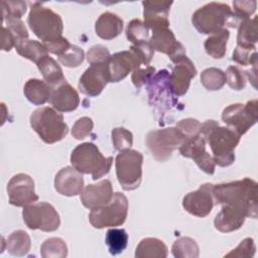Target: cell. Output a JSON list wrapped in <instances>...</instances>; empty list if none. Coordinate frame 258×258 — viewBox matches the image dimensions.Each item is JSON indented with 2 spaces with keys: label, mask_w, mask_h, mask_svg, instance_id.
<instances>
[{
  "label": "cell",
  "mask_w": 258,
  "mask_h": 258,
  "mask_svg": "<svg viewBox=\"0 0 258 258\" xmlns=\"http://www.w3.org/2000/svg\"><path fill=\"white\" fill-rule=\"evenodd\" d=\"M197 73L194 62L186 55L174 62V67L169 74V83L175 97L183 96L187 92L190 81L197 76Z\"/></svg>",
  "instance_id": "cell-19"
},
{
  "label": "cell",
  "mask_w": 258,
  "mask_h": 258,
  "mask_svg": "<svg viewBox=\"0 0 258 258\" xmlns=\"http://www.w3.org/2000/svg\"><path fill=\"white\" fill-rule=\"evenodd\" d=\"M201 135L210 145L216 164L226 167L235 161V148L241 138L235 131L220 126L215 120H207L202 124Z\"/></svg>",
  "instance_id": "cell-2"
},
{
  "label": "cell",
  "mask_w": 258,
  "mask_h": 258,
  "mask_svg": "<svg viewBox=\"0 0 258 258\" xmlns=\"http://www.w3.org/2000/svg\"><path fill=\"white\" fill-rule=\"evenodd\" d=\"M256 251V246L252 238H246L241 243L233 249L231 252L225 255V257H238V258H251L254 256Z\"/></svg>",
  "instance_id": "cell-43"
},
{
  "label": "cell",
  "mask_w": 258,
  "mask_h": 258,
  "mask_svg": "<svg viewBox=\"0 0 258 258\" xmlns=\"http://www.w3.org/2000/svg\"><path fill=\"white\" fill-rule=\"evenodd\" d=\"M52 88L45 82L38 79H29L23 88L26 99L33 105H43L49 101Z\"/></svg>",
  "instance_id": "cell-26"
},
{
  "label": "cell",
  "mask_w": 258,
  "mask_h": 258,
  "mask_svg": "<svg viewBox=\"0 0 258 258\" xmlns=\"http://www.w3.org/2000/svg\"><path fill=\"white\" fill-rule=\"evenodd\" d=\"M257 37V24L256 17L243 20L238 26L237 34V46L244 48L256 49Z\"/></svg>",
  "instance_id": "cell-31"
},
{
  "label": "cell",
  "mask_w": 258,
  "mask_h": 258,
  "mask_svg": "<svg viewBox=\"0 0 258 258\" xmlns=\"http://www.w3.org/2000/svg\"><path fill=\"white\" fill-rule=\"evenodd\" d=\"M49 103L58 112H71L78 108L80 97L77 90L66 81L52 89Z\"/></svg>",
  "instance_id": "cell-24"
},
{
  "label": "cell",
  "mask_w": 258,
  "mask_h": 258,
  "mask_svg": "<svg viewBox=\"0 0 258 258\" xmlns=\"http://www.w3.org/2000/svg\"><path fill=\"white\" fill-rule=\"evenodd\" d=\"M42 44L44 45V47L46 48V50L48 52L56 54L57 56L63 54L70 48V46L72 45L70 43V41L66 37H63V36H61L58 39L52 40V41L43 42Z\"/></svg>",
  "instance_id": "cell-51"
},
{
  "label": "cell",
  "mask_w": 258,
  "mask_h": 258,
  "mask_svg": "<svg viewBox=\"0 0 258 258\" xmlns=\"http://www.w3.org/2000/svg\"><path fill=\"white\" fill-rule=\"evenodd\" d=\"M166 245L157 238H144L136 247V258H165L167 257Z\"/></svg>",
  "instance_id": "cell-28"
},
{
  "label": "cell",
  "mask_w": 258,
  "mask_h": 258,
  "mask_svg": "<svg viewBox=\"0 0 258 258\" xmlns=\"http://www.w3.org/2000/svg\"><path fill=\"white\" fill-rule=\"evenodd\" d=\"M123 30V20L115 13H102L95 23L96 34L105 40H111L117 37Z\"/></svg>",
  "instance_id": "cell-25"
},
{
  "label": "cell",
  "mask_w": 258,
  "mask_h": 258,
  "mask_svg": "<svg viewBox=\"0 0 258 258\" xmlns=\"http://www.w3.org/2000/svg\"><path fill=\"white\" fill-rule=\"evenodd\" d=\"M112 142L115 149L122 151L125 149H129L133 144V135L132 133L123 128L117 127L112 130Z\"/></svg>",
  "instance_id": "cell-41"
},
{
  "label": "cell",
  "mask_w": 258,
  "mask_h": 258,
  "mask_svg": "<svg viewBox=\"0 0 258 258\" xmlns=\"http://www.w3.org/2000/svg\"><path fill=\"white\" fill-rule=\"evenodd\" d=\"M257 194L258 184L249 177L214 184L213 187L215 205H231L241 208L252 219L257 218Z\"/></svg>",
  "instance_id": "cell-1"
},
{
  "label": "cell",
  "mask_w": 258,
  "mask_h": 258,
  "mask_svg": "<svg viewBox=\"0 0 258 258\" xmlns=\"http://www.w3.org/2000/svg\"><path fill=\"white\" fill-rule=\"evenodd\" d=\"M229 36L230 32L227 28H223L215 33H212L204 43L206 52L213 58H223L226 54Z\"/></svg>",
  "instance_id": "cell-29"
},
{
  "label": "cell",
  "mask_w": 258,
  "mask_h": 258,
  "mask_svg": "<svg viewBox=\"0 0 258 258\" xmlns=\"http://www.w3.org/2000/svg\"><path fill=\"white\" fill-rule=\"evenodd\" d=\"M94 127L93 120L90 117H82L76 121L72 128V135L78 140L86 138Z\"/></svg>",
  "instance_id": "cell-45"
},
{
  "label": "cell",
  "mask_w": 258,
  "mask_h": 258,
  "mask_svg": "<svg viewBox=\"0 0 258 258\" xmlns=\"http://www.w3.org/2000/svg\"><path fill=\"white\" fill-rule=\"evenodd\" d=\"M183 140V134L176 127H168L148 132L145 142L153 158L164 162L171 157L176 148H179Z\"/></svg>",
  "instance_id": "cell-9"
},
{
  "label": "cell",
  "mask_w": 258,
  "mask_h": 258,
  "mask_svg": "<svg viewBox=\"0 0 258 258\" xmlns=\"http://www.w3.org/2000/svg\"><path fill=\"white\" fill-rule=\"evenodd\" d=\"M176 128L183 134L184 138H189L201 134L202 123L197 119L186 118L178 121L176 123Z\"/></svg>",
  "instance_id": "cell-44"
},
{
  "label": "cell",
  "mask_w": 258,
  "mask_h": 258,
  "mask_svg": "<svg viewBox=\"0 0 258 258\" xmlns=\"http://www.w3.org/2000/svg\"><path fill=\"white\" fill-rule=\"evenodd\" d=\"M201 83L208 91H218L226 84V75L218 68H208L201 74Z\"/></svg>",
  "instance_id": "cell-34"
},
{
  "label": "cell",
  "mask_w": 258,
  "mask_h": 258,
  "mask_svg": "<svg viewBox=\"0 0 258 258\" xmlns=\"http://www.w3.org/2000/svg\"><path fill=\"white\" fill-rule=\"evenodd\" d=\"M26 12V3L24 1H2V22L7 19H21Z\"/></svg>",
  "instance_id": "cell-39"
},
{
  "label": "cell",
  "mask_w": 258,
  "mask_h": 258,
  "mask_svg": "<svg viewBox=\"0 0 258 258\" xmlns=\"http://www.w3.org/2000/svg\"><path fill=\"white\" fill-rule=\"evenodd\" d=\"M232 59L241 66L253 67L257 64V51L256 49L236 46L233 51Z\"/></svg>",
  "instance_id": "cell-42"
},
{
  "label": "cell",
  "mask_w": 258,
  "mask_h": 258,
  "mask_svg": "<svg viewBox=\"0 0 258 258\" xmlns=\"http://www.w3.org/2000/svg\"><path fill=\"white\" fill-rule=\"evenodd\" d=\"M234 6V13L243 21L245 19L250 18V15H252L257 6L256 1H233Z\"/></svg>",
  "instance_id": "cell-50"
},
{
  "label": "cell",
  "mask_w": 258,
  "mask_h": 258,
  "mask_svg": "<svg viewBox=\"0 0 258 258\" xmlns=\"http://www.w3.org/2000/svg\"><path fill=\"white\" fill-rule=\"evenodd\" d=\"M172 1H143L144 24L149 29L169 27V10Z\"/></svg>",
  "instance_id": "cell-22"
},
{
  "label": "cell",
  "mask_w": 258,
  "mask_h": 258,
  "mask_svg": "<svg viewBox=\"0 0 258 258\" xmlns=\"http://www.w3.org/2000/svg\"><path fill=\"white\" fill-rule=\"evenodd\" d=\"M113 186L109 179H103L97 183L88 184L81 192V202L90 210L107 205L113 198Z\"/></svg>",
  "instance_id": "cell-20"
},
{
  "label": "cell",
  "mask_w": 258,
  "mask_h": 258,
  "mask_svg": "<svg viewBox=\"0 0 258 258\" xmlns=\"http://www.w3.org/2000/svg\"><path fill=\"white\" fill-rule=\"evenodd\" d=\"M149 43L154 50L168 55L172 62H176L185 54L184 46L177 41L175 35L168 27H160L152 29V35Z\"/></svg>",
  "instance_id": "cell-17"
},
{
  "label": "cell",
  "mask_w": 258,
  "mask_h": 258,
  "mask_svg": "<svg viewBox=\"0 0 258 258\" xmlns=\"http://www.w3.org/2000/svg\"><path fill=\"white\" fill-rule=\"evenodd\" d=\"M38 70L40 71L44 81L53 89L66 82V78L62 74V70L59 64L49 55L42 57L36 63Z\"/></svg>",
  "instance_id": "cell-27"
},
{
  "label": "cell",
  "mask_w": 258,
  "mask_h": 258,
  "mask_svg": "<svg viewBox=\"0 0 258 258\" xmlns=\"http://www.w3.org/2000/svg\"><path fill=\"white\" fill-rule=\"evenodd\" d=\"M2 37H3V42H2L3 50L9 51L12 47L15 46V39L5 26H2Z\"/></svg>",
  "instance_id": "cell-52"
},
{
  "label": "cell",
  "mask_w": 258,
  "mask_h": 258,
  "mask_svg": "<svg viewBox=\"0 0 258 258\" xmlns=\"http://www.w3.org/2000/svg\"><path fill=\"white\" fill-rule=\"evenodd\" d=\"M130 48L136 53L142 66H145V67H147L150 63L155 51L151 46V44L149 43V41L133 44L130 46Z\"/></svg>",
  "instance_id": "cell-49"
},
{
  "label": "cell",
  "mask_w": 258,
  "mask_h": 258,
  "mask_svg": "<svg viewBox=\"0 0 258 258\" xmlns=\"http://www.w3.org/2000/svg\"><path fill=\"white\" fill-rule=\"evenodd\" d=\"M15 49L19 55L37 63L42 57L48 55V51L39 41L32 39H20L15 43Z\"/></svg>",
  "instance_id": "cell-30"
},
{
  "label": "cell",
  "mask_w": 258,
  "mask_h": 258,
  "mask_svg": "<svg viewBox=\"0 0 258 258\" xmlns=\"http://www.w3.org/2000/svg\"><path fill=\"white\" fill-rule=\"evenodd\" d=\"M147 92L149 104L154 107L158 115L159 124L165 113H170L172 108L177 105L178 101L175 99L169 83V73L166 70H160L147 83Z\"/></svg>",
  "instance_id": "cell-8"
},
{
  "label": "cell",
  "mask_w": 258,
  "mask_h": 258,
  "mask_svg": "<svg viewBox=\"0 0 258 258\" xmlns=\"http://www.w3.org/2000/svg\"><path fill=\"white\" fill-rule=\"evenodd\" d=\"M5 243L6 250L13 256H24L29 252L31 247L29 235L22 230L12 232Z\"/></svg>",
  "instance_id": "cell-32"
},
{
  "label": "cell",
  "mask_w": 258,
  "mask_h": 258,
  "mask_svg": "<svg viewBox=\"0 0 258 258\" xmlns=\"http://www.w3.org/2000/svg\"><path fill=\"white\" fill-rule=\"evenodd\" d=\"M30 126L40 139L47 144L62 140L69 132L63 116L50 107H41L34 110L30 115Z\"/></svg>",
  "instance_id": "cell-6"
},
{
  "label": "cell",
  "mask_w": 258,
  "mask_h": 258,
  "mask_svg": "<svg viewBox=\"0 0 258 258\" xmlns=\"http://www.w3.org/2000/svg\"><path fill=\"white\" fill-rule=\"evenodd\" d=\"M206 143L205 138L200 134L194 137L184 138L178 150L182 156L191 158L204 172L213 174L215 172L216 163L212 155L207 152Z\"/></svg>",
  "instance_id": "cell-14"
},
{
  "label": "cell",
  "mask_w": 258,
  "mask_h": 258,
  "mask_svg": "<svg viewBox=\"0 0 258 258\" xmlns=\"http://www.w3.org/2000/svg\"><path fill=\"white\" fill-rule=\"evenodd\" d=\"M213 183H204L197 190L190 191L182 199L183 209L192 216L207 217L215 205L213 197Z\"/></svg>",
  "instance_id": "cell-15"
},
{
  "label": "cell",
  "mask_w": 258,
  "mask_h": 258,
  "mask_svg": "<svg viewBox=\"0 0 258 258\" xmlns=\"http://www.w3.org/2000/svg\"><path fill=\"white\" fill-rule=\"evenodd\" d=\"M84 50L78 45L72 44L63 54L58 56V61L67 68H77L84 61Z\"/></svg>",
  "instance_id": "cell-38"
},
{
  "label": "cell",
  "mask_w": 258,
  "mask_h": 258,
  "mask_svg": "<svg viewBox=\"0 0 258 258\" xmlns=\"http://www.w3.org/2000/svg\"><path fill=\"white\" fill-rule=\"evenodd\" d=\"M40 254L43 258H64L68 248L60 238H48L40 246Z\"/></svg>",
  "instance_id": "cell-36"
},
{
  "label": "cell",
  "mask_w": 258,
  "mask_h": 258,
  "mask_svg": "<svg viewBox=\"0 0 258 258\" xmlns=\"http://www.w3.org/2000/svg\"><path fill=\"white\" fill-rule=\"evenodd\" d=\"M247 217V212L241 208L231 205H222L220 213L215 217L214 226L222 233L234 232L243 226Z\"/></svg>",
  "instance_id": "cell-23"
},
{
  "label": "cell",
  "mask_w": 258,
  "mask_h": 258,
  "mask_svg": "<svg viewBox=\"0 0 258 258\" xmlns=\"http://www.w3.org/2000/svg\"><path fill=\"white\" fill-rule=\"evenodd\" d=\"M109 82L110 76L106 61L91 64L80 78L78 87L81 93L89 97H96L101 94Z\"/></svg>",
  "instance_id": "cell-16"
},
{
  "label": "cell",
  "mask_w": 258,
  "mask_h": 258,
  "mask_svg": "<svg viewBox=\"0 0 258 258\" xmlns=\"http://www.w3.org/2000/svg\"><path fill=\"white\" fill-rule=\"evenodd\" d=\"M9 204L15 207H26L38 201L35 194L33 179L25 173H17L7 184Z\"/></svg>",
  "instance_id": "cell-13"
},
{
  "label": "cell",
  "mask_w": 258,
  "mask_h": 258,
  "mask_svg": "<svg viewBox=\"0 0 258 258\" xmlns=\"http://www.w3.org/2000/svg\"><path fill=\"white\" fill-rule=\"evenodd\" d=\"M54 188L66 197L78 196L84 189V177L73 166H66L55 174Z\"/></svg>",
  "instance_id": "cell-21"
},
{
  "label": "cell",
  "mask_w": 258,
  "mask_h": 258,
  "mask_svg": "<svg viewBox=\"0 0 258 258\" xmlns=\"http://www.w3.org/2000/svg\"><path fill=\"white\" fill-rule=\"evenodd\" d=\"M22 217L24 224L30 230L53 232L60 225L58 213L50 204L45 202H38L24 207Z\"/></svg>",
  "instance_id": "cell-11"
},
{
  "label": "cell",
  "mask_w": 258,
  "mask_h": 258,
  "mask_svg": "<svg viewBox=\"0 0 258 258\" xmlns=\"http://www.w3.org/2000/svg\"><path fill=\"white\" fill-rule=\"evenodd\" d=\"M171 252L176 258H197L199 257V246L194 239L181 237L173 243Z\"/></svg>",
  "instance_id": "cell-35"
},
{
  "label": "cell",
  "mask_w": 258,
  "mask_h": 258,
  "mask_svg": "<svg viewBox=\"0 0 258 258\" xmlns=\"http://www.w3.org/2000/svg\"><path fill=\"white\" fill-rule=\"evenodd\" d=\"M106 245L111 255H118L122 253L128 244V234L124 229H109L105 237Z\"/></svg>",
  "instance_id": "cell-33"
},
{
  "label": "cell",
  "mask_w": 258,
  "mask_h": 258,
  "mask_svg": "<svg viewBox=\"0 0 258 258\" xmlns=\"http://www.w3.org/2000/svg\"><path fill=\"white\" fill-rule=\"evenodd\" d=\"M107 64L111 83L122 81L129 75V73L142 66L138 56L131 48L112 54L108 59Z\"/></svg>",
  "instance_id": "cell-18"
},
{
  "label": "cell",
  "mask_w": 258,
  "mask_h": 258,
  "mask_svg": "<svg viewBox=\"0 0 258 258\" xmlns=\"http://www.w3.org/2000/svg\"><path fill=\"white\" fill-rule=\"evenodd\" d=\"M74 168L84 174H91L97 180L107 174L112 166L113 157H105L94 143L85 142L78 145L71 154Z\"/></svg>",
  "instance_id": "cell-4"
},
{
  "label": "cell",
  "mask_w": 258,
  "mask_h": 258,
  "mask_svg": "<svg viewBox=\"0 0 258 258\" xmlns=\"http://www.w3.org/2000/svg\"><path fill=\"white\" fill-rule=\"evenodd\" d=\"M128 214V200L121 192H115L112 200L105 206L91 210L89 221L96 229L121 226Z\"/></svg>",
  "instance_id": "cell-10"
},
{
  "label": "cell",
  "mask_w": 258,
  "mask_h": 258,
  "mask_svg": "<svg viewBox=\"0 0 258 258\" xmlns=\"http://www.w3.org/2000/svg\"><path fill=\"white\" fill-rule=\"evenodd\" d=\"M191 22L200 33L212 34L225 28V26L236 28L242 20L228 4L210 2L194 12Z\"/></svg>",
  "instance_id": "cell-3"
},
{
  "label": "cell",
  "mask_w": 258,
  "mask_h": 258,
  "mask_svg": "<svg viewBox=\"0 0 258 258\" xmlns=\"http://www.w3.org/2000/svg\"><path fill=\"white\" fill-rule=\"evenodd\" d=\"M27 23L42 43L58 39L62 36L63 22L61 17L42 3L32 2L30 4Z\"/></svg>",
  "instance_id": "cell-5"
},
{
  "label": "cell",
  "mask_w": 258,
  "mask_h": 258,
  "mask_svg": "<svg viewBox=\"0 0 258 258\" xmlns=\"http://www.w3.org/2000/svg\"><path fill=\"white\" fill-rule=\"evenodd\" d=\"M126 37L133 44L149 41V28L140 19H132L126 27Z\"/></svg>",
  "instance_id": "cell-37"
},
{
  "label": "cell",
  "mask_w": 258,
  "mask_h": 258,
  "mask_svg": "<svg viewBox=\"0 0 258 258\" xmlns=\"http://www.w3.org/2000/svg\"><path fill=\"white\" fill-rule=\"evenodd\" d=\"M155 75V68L151 66H147L145 68H138L132 72L131 75V81L133 85L139 89L143 85L147 84L149 80Z\"/></svg>",
  "instance_id": "cell-47"
},
{
  "label": "cell",
  "mask_w": 258,
  "mask_h": 258,
  "mask_svg": "<svg viewBox=\"0 0 258 258\" xmlns=\"http://www.w3.org/2000/svg\"><path fill=\"white\" fill-rule=\"evenodd\" d=\"M5 22H6V26L5 25H2V26H5L9 30V32L12 34V36L15 39V43L20 39L28 38V31L21 19L10 18L2 22V24H4Z\"/></svg>",
  "instance_id": "cell-46"
},
{
  "label": "cell",
  "mask_w": 258,
  "mask_h": 258,
  "mask_svg": "<svg viewBox=\"0 0 258 258\" xmlns=\"http://www.w3.org/2000/svg\"><path fill=\"white\" fill-rule=\"evenodd\" d=\"M257 100L248 101L246 104H231L222 112V120L238 135L245 134L258 120Z\"/></svg>",
  "instance_id": "cell-12"
},
{
  "label": "cell",
  "mask_w": 258,
  "mask_h": 258,
  "mask_svg": "<svg viewBox=\"0 0 258 258\" xmlns=\"http://www.w3.org/2000/svg\"><path fill=\"white\" fill-rule=\"evenodd\" d=\"M142 153L134 149L122 150L116 156V175L123 189L133 190L140 185L142 180Z\"/></svg>",
  "instance_id": "cell-7"
},
{
  "label": "cell",
  "mask_w": 258,
  "mask_h": 258,
  "mask_svg": "<svg viewBox=\"0 0 258 258\" xmlns=\"http://www.w3.org/2000/svg\"><path fill=\"white\" fill-rule=\"evenodd\" d=\"M111 54L107 47L102 44L93 45L87 52V60L90 64L106 62L110 58Z\"/></svg>",
  "instance_id": "cell-48"
},
{
  "label": "cell",
  "mask_w": 258,
  "mask_h": 258,
  "mask_svg": "<svg viewBox=\"0 0 258 258\" xmlns=\"http://www.w3.org/2000/svg\"><path fill=\"white\" fill-rule=\"evenodd\" d=\"M226 82L233 90L240 91L246 87L247 77L245 71H241L236 66H230L226 71Z\"/></svg>",
  "instance_id": "cell-40"
}]
</instances>
